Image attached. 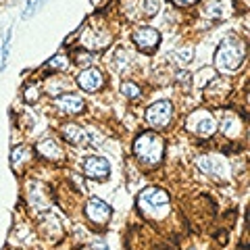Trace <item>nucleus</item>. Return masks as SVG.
<instances>
[{"instance_id":"22","label":"nucleus","mask_w":250,"mask_h":250,"mask_svg":"<svg viewBox=\"0 0 250 250\" xmlns=\"http://www.w3.org/2000/svg\"><path fill=\"white\" fill-rule=\"evenodd\" d=\"M75 61L80 62V65H83V62H90V61H92V54H90V52H80Z\"/></svg>"},{"instance_id":"13","label":"nucleus","mask_w":250,"mask_h":250,"mask_svg":"<svg viewBox=\"0 0 250 250\" xmlns=\"http://www.w3.org/2000/svg\"><path fill=\"white\" fill-rule=\"evenodd\" d=\"M36 150L40 152L44 159H52V161H61L62 159V148L54 142V140H48V138L40 140L38 146H36Z\"/></svg>"},{"instance_id":"12","label":"nucleus","mask_w":250,"mask_h":250,"mask_svg":"<svg viewBox=\"0 0 250 250\" xmlns=\"http://www.w3.org/2000/svg\"><path fill=\"white\" fill-rule=\"evenodd\" d=\"M62 138L67 140V142H71L75 146H85L88 144V134H85V129L82 127V125H77V123H67V125H62Z\"/></svg>"},{"instance_id":"8","label":"nucleus","mask_w":250,"mask_h":250,"mask_svg":"<svg viewBox=\"0 0 250 250\" xmlns=\"http://www.w3.org/2000/svg\"><path fill=\"white\" fill-rule=\"evenodd\" d=\"M131 40L136 42V46H138L140 50L150 52V50H154L156 46H159V42H161V34H159V31H156L154 27H140V29L134 31Z\"/></svg>"},{"instance_id":"24","label":"nucleus","mask_w":250,"mask_h":250,"mask_svg":"<svg viewBox=\"0 0 250 250\" xmlns=\"http://www.w3.org/2000/svg\"><path fill=\"white\" fill-rule=\"evenodd\" d=\"M175 4H179V6H190V4H194V2H198V0H173Z\"/></svg>"},{"instance_id":"20","label":"nucleus","mask_w":250,"mask_h":250,"mask_svg":"<svg viewBox=\"0 0 250 250\" xmlns=\"http://www.w3.org/2000/svg\"><path fill=\"white\" fill-rule=\"evenodd\" d=\"M121 92H123V96H127V98H138L140 96V88L131 82H125L121 85Z\"/></svg>"},{"instance_id":"2","label":"nucleus","mask_w":250,"mask_h":250,"mask_svg":"<svg viewBox=\"0 0 250 250\" xmlns=\"http://www.w3.org/2000/svg\"><path fill=\"white\" fill-rule=\"evenodd\" d=\"M244 54H246L244 44L228 38V40L219 44V48L215 52V67L223 73H231L240 69V65L244 62Z\"/></svg>"},{"instance_id":"10","label":"nucleus","mask_w":250,"mask_h":250,"mask_svg":"<svg viewBox=\"0 0 250 250\" xmlns=\"http://www.w3.org/2000/svg\"><path fill=\"white\" fill-rule=\"evenodd\" d=\"M196 165L200 171H205V173L208 175H228V165L221 161V159H217V156H200V159L196 161Z\"/></svg>"},{"instance_id":"3","label":"nucleus","mask_w":250,"mask_h":250,"mask_svg":"<svg viewBox=\"0 0 250 250\" xmlns=\"http://www.w3.org/2000/svg\"><path fill=\"white\" fill-rule=\"evenodd\" d=\"M138 208L150 219H163L169 213V194L161 188H146L138 196Z\"/></svg>"},{"instance_id":"5","label":"nucleus","mask_w":250,"mask_h":250,"mask_svg":"<svg viewBox=\"0 0 250 250\" xmlns=\"http://www.w3.org/2000/svg\"><path fill=\"white\" fill-rule=\"evenodd\" d=\"M171 117H173V106H171L169 100H156V103L148 106V111H146V121L154 129L167 127L171 123Z\"/></svg>"},{"instance_id":"15","label":"nucleus","mask_w":250,"mask_h":250,"mask_svg":"<svg viewBox=\"0 0 250 250\" xmlns=\"http://www.w3.org/2000/svg\"><path fill=\"white\" fill-rule=\"evenodd\" d=\"M31 159V148L29 146H17L11 154V163H13V169L15 171H21L25 163H29Z\"/></svg>"},{"instance_id":"1","label":"nucleus","mask_w":250,"mask_h":250,"mask_svg":"<svg viewBox=\"0 0 250 250\" xmlns=\"http://www.w3.org/2000/svg\"><path fill=\"white\" fill-rule=\"evenodd\" d=\"M134 154L138 156L140 163H144L148 167H156L163 161V154H165V142H163L161 136L152 134V131H144L136 138Z\"/></svg>"},{"instance_id":"16","label":"nucleus","mask_w":250,"mask_h":250,"mask_svg":"<svg viewBox=\"0 0 250 250\" xmlns=\"http://www.w3.org/2000/svg\"><path fill=\"white\" fill-rule=\"evenodd\" d=\"M221 131L228 138H233V136H238V131H240V121L233 117L231 113H228L221 119Z\"/></svg>"},{"instance_id":"21","label":"nucleus","mask_w":250,"mask_h":250,"mask_svg":"<svg viewBox=\"0 0 250 250\" xmlns=\"http://www.w3.org/2000/svg\"><path fill=\"white\" fill-rule=\"evenodd\" d=\"M38 98H40V92H38L36 85H27L25 88V100L27 103H36Z\"/></svg>"},{"instance_id":"11","label":"nucleus","mask_w":250,"mask_h":250,"mask_svg":"<svg viewBox=\"0 0 250 250\" xmlns=\"http://www.w3.org/2000/svg\"><path fill=\"white\" fill-rule=\"evenodd\" d=\"M57 108L75 115V113H82L85 108V104H83V98L77 96V94H62V96L57 98Z\"/></svg>"},{"instance_id":"19","label":"nucleus","mask_w":250,"mask_h":250,"mask_svg":"<svg viewBox=\"0 0 250 250\" xmlns=\"http://www.w3.org/2000/svg\"><path fill=\"white\" fill-rule=\"evenodd\" d=\"M142 13L146 17H154L159 13V0H142Z\"/></svg>"},{"instance_id":"17","label":"nucleus","mask_w":250,"mask_h":250,"mask_svg":"<svg viewBox=\"0 0 250 250\" xmlns=\"http://www.w3.org/2000/svg\"><path fill=\"white\" fill-rule=\"evenodd\" d=\"M175 57H177V62H179V65H188V62L194 59V48H192V46H184V48H179V50H177Z\"/></svg>"},{"instance_id":"6","label":"nucleus","mask_w":250,"mask_h":250,"mask_svg":"<svg viewBox=\"0 0 250 250\" xmlns=\"http://www.w3.org/2000/svg\"><path fill=\"white\" fill-rule=\"evenodd\" d=\"M82 169L90 179H106L111 173V165L103 156H85L82 161Z\"/></svg>"},{"instance_id":"9","label":"nucleus","mask_w":250,"mask_h":250,"mask_svg":"<svg viewBox=\"0 0 250 250\" xmlns=\"http://www.w3.org/2000/svg\"><path fill=\"white\" fill-rule=\"evenodd\" d=\"M85 217L96 225H104L108 219H111V207L100 198H92L88 205H85Z\"/></svg>"},{"instance_id":"18","label":"nucleus","mask_w":250,"mask_h":250,"mask_svg":"<svg viewBox=\"0 0 250 250\" xmlns=\"http://www.w3.org/2000/svg\"><path fill=\"white\" fill-rule=\"evenodd\" d=\"M44 67L46 69H52V71H54V69H67L69 67V61H67V57H62V54H57V57L50 59Z\"/></svg>"},{"instance_id":"14","label":"nucleus","mask_w":250,"mask_h":250,"mask_svg":"<svg viewBox=\"0 0 250 250\" xmlns=\"http://www.w3.org/2000/svg\"><path fill=\"white\" fill-rule=\"evenodd\" d=\"M29 188H31V190H36V194L29 192V202H31V205H34L36 208H40V210L48 208V205H50V194H46V188L42 184H31Z\"/></svg>"},{"instance_id":"23","label":"nucleus","mask_w":250,"mask_h":250,"mask_svg":"<svg viewBox=\"0 0 250 250\" xmlns=\"http://www.w3.org/2000/svg\"><path fill=\"white\" fill-rule=\"evenodd\" d=\"M92 250H108V246L104 244V242L96 240V242H94V244H92Z\"/></svg>"},{"instance_id":"7","label":"nucleus","mask_w":250,"mask_h":250,"mask_svg":"<svg viewBox=\"0 0 250 250\" xmlns=\"http://www.w3.org/2000/svg\"><path fill=\"white\" fill-rule=\"evenodd\" d=\"M103 83H104V75L98 67H88L77 75V85H80L83 92H96L103 88Z\"/></svg>"},{"instance_id":"4","label":"nucleus","mask_w":250,"mask_h":250,"mask_svg":"<svg viewBox=\"0 0 250 250\" xmlns=\"http://www.w3.org/2000/svg\"><path fill=\"white\" fill-rule=\"evenodd\" d=\"M188 129L194 131L196 136L200 138H208V136H213L215 131H217V121H215V117L210 115L208 111H205V108H198V111H194L190 117H188Z\"/></svg>"}]
</instances>
